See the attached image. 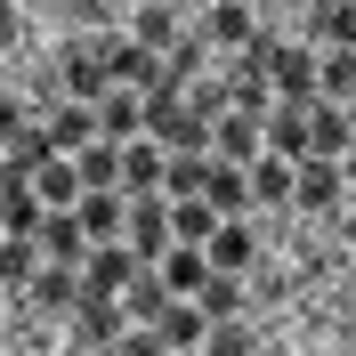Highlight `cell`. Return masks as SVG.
Returning <instances> with one entry per match:
<instances>
[{
    "label": "cell",
    "mask_w": 356,
    "mask_h": 356,
    "mask_svg": "<svg viewBox=\"0 0 356 356\" xmlns=\"http://www.w3.org/2000/svg\"><path fill=\"white\" fill-rule=\"evenodd\" d=\"M138 130H146V89H106V97H97V138L130 146Z\"/></svg>",
    "instance_id": "4fadbf2b"
},
{
    "label": "cell",
    "mask_w": 356,
    "mask_h": 356,
    "mask_svg": "<svg viewBox=\"0 0 356 356\" xmlns=\"http://www.w3.org/2000/svg\"><path fill=\"white\" fill-rule=\"evenodd\" d=\"M348 122H356V97H348Z\"/></svg>",
    "instance_id": "bcb514c9"
},
{
    "label": "cell",
    "mask_w": 356,
    "mask_h": 356,
    "mask_svg": "<svg viewBox=\"0 0 356 356\" xmlns=\"http://www.w3.org/2000/svg\"><path fill=\"white\" fill-rule=\"evenodd\" d=\"M81 291H89L81 267H57V259H49L41 275H33V300H41V308H81Z\"/></svg>",
    "instance_id": "cb8c5ba5"
},
{
    "label": "cell",
    "mask_w": 356,
    "mask_h": 356,
    "mask_svg": "<svg viewBox=\"0 0 356 356\" xmlns=\"http://www.w3.org/2000/svg\"><path fill=\"white\" fill-rule=\"evenodd\" d=\"M17 130H24V113H17V97H0V154L17 146Z\"/></svg>",
    "instance_id": "f35d334b"
},
{
    "label": "cell",
    "mask_w": 356,
    "mask_h": 356,
    "mask_svg": "<svg viewBox=\"0 0 356 356\" xmlns=\"http://www.w3.org/2000/svg\"><path fill=\"white\" fill-rule=\"evenodd\" d=\"M65 89L81 97V106H97L113 89V65H106V41H81V49H65Z\"/></svg>",
    "instance_id": "8fae6325"
},
{
    "label": "cell",
    "mask_w": 356,
    "mask_h": 356,
    "mask_svg": "<svg viewBox=\"0 0 356 356\" xmlns=\"http://www.w3.org/2000/svg\"><path fill=\"white\" fill-rule=\"evenodd\" d=\"M316 97H332V106L356 97V49H324L316 57Z\"/></svg>",
    "instance_id": "d4e9b609"
},
{
    "label": "cell",
    "mask_w": 356,
    "mask_h": 356,
    "mask_svg": "<svg viewBox=\"0 0 356 356\" xmlns=\"http://www.w3.org/2000/svg\"><path fill=\"white\" fill-rule=\"evenodd\" d=\"M81 227H89V243H122V227H130V202H122V186H81Z\"/></svg>",
    "instance_id": "52a82bcc"
},
{
    "label": "cell",
    "mask_w": 356,
    "mask_h": 356,
    "mask_svg": "<svg viewBox=\"0 0 356 356\" xmlns=\"http://www.w3.org/2000/svg\"><path fill=\"white\" fill-rule=\"evenodd\" d=\"M122 308H130V324H154V316L170 308V284H162V275H138V284L122 291Z\"/></svg>",
    "instance_id": "836d02e7"
},
{
    "label": "cell",
    "mask_w": 356,
    "mask_h": 356,
    "mask_svg": "<svg viewBox=\"0 0 356 356\" xmlns=\"http://www.w3.org/2000/svg\"><path fill=\"white\" fill-rule=\"evenodd\" d=\"M49 138H57V154H81V146H97V106H81V97H73V106L49 122Z\"/></svg>",
    "instance_id": "f1b7e54d"
},
{
    "label": "cell",
    "mask_w": 356,
    "mask_h": 356,
    "mask_svg": "<svg viewBox=\"0 0 356 356\" xmlns=\"http://www.w3.org/2000/svg\"><path fill=\"white\" fill-rule=\"evenodd\" d=\"M17 33H24V17H17V0H0V49H17Z\"/></svg>",
    "instance_id": "ab89813d"
},
{
    "label": "cell",
    "mask_w": 356,
    "mask_h": 356,
    "mask_svg": "<svg viewBox=\"0 0 356 356\" xmlns=\"http://www.w3.org/2000/svg\"><path fill=\"white\" fill-rule=\"evenodd\" d=\"M41 267H49L41 235H0V291H33Z\"/></svg>",
    "instance_id": "9a60e30c"
},
{
    "label": "cell",
    "mask_w": 356,
    "mask_h": 356,
    "mask_svg": "<svg viewBox=\"0 0 356 356\" xmlns=\"http://www.w3.org/2000/svg\"><path fill=\"white\" fill-rule=\"evenodd\" d=\"M316 41L324 49H356V0H332V8H308Z\"/></svg>",
    "instance_id": "4dcf8cb0"
},
{
    "label": "cell",
    "mask_w": 356,
    "mask_h": 356,
    "mask_svg": "<svg viewBox=\"0 0 356 356\" xmlns=\"http://www.w3.org/2000/svg\"><path fill=\"white\" fill-rule=\"evenodd\" d=\"M81 356H122V348H81Z\"/></svg>",
    "instance_id": "b9f144b4"
},
{
    "label": "cell",
    "mask_w": 356,
    "mask_h": 356,
    "mask_svg": "<svg viewBox=\"0 0 356 356\" xmlns=\"http://www.w3.org/2000/svg\"><path fill=\"white\" fill-rule=\"evenodd\" d=\"M81 275H89V291H113V300H122V291H130L138 275H146V259H138L130 243H97V251H89V267H81Z\"/></svg>",
    "instance_id": "ba28073f"
},
{
    "label": "cell",
    "mask_w": 356,
    "mask_h": 356,
    "mask_svg": "<svg viewBox=\"0 0 356 356\" xmlns=\"http://www.w3.org/2000/svg\"><path fill=\"white\" fill-rule=\"evenodd\" d=\"M130 41H146V49H170V41H178V17L146 0V8H138V24H130Z\"/></svg>",
    "instance_id": "8d00e7d4"
},
{
    "label": "cell",
    "mask_w": 356,
    "mask_h": 356,
    "mask_svg": "<svg viewBox=\"0 0 356 356\" xmlns=\"http://www.w3.org/2000/svg\"><path fill=\"white\" fill-rule=\"evenodd\" d=\"M267 154H291V162H308V106H267Z\"/></svg>",
    "instance_id": "603a6c76"
},
{
    "label": "cell",
    "mask_w": 356,
    "mask_h": 356,
    "mask_svg": "<svg viewBox=\"0 0 356 356\" xmlns=\"http://www.w3.org/2000/svg\"><path fill=\"white\" fill-rule=\"evenodd\" d=\"M202 195H211V211H219V219H243L251 170H243V162H227V154H211V186H202Z\"/></svg>",
    "instance_id": "44dd1931"
},
{
    "label": "cell",
    "mask_w": 356,
    "mask_h": 356,
    "mask_svg": "<svg viewBox=\"0 0 356 356\" xmlns=\"http://www.w3.org/2000/svg\"><path fill=\"white\" fill-rule=\"evenodd\" d=\"M308 8H332V0H308Z\"/></svg>",
    "instance_id": "7bdbcfd3"
},
{
    "label": "cell",
    "mask_w": 356,
    "mask_h": 356,
    "mask_svg": "<svg viewBox=\"0 0 356 356\" xmlns=\"http://www.w3.org/2000/svg\"><path fill=\"white\" fill-rule=\"evenodd\" d=\"M0 235H8V227H0Z\"/></svg>",
    "instance_id": "7dc6e473"
},
{
    "label": "cell",
    "mask_w": 356,
    "mask_h": 356,
    "mask_svg": "<svg viewBox=\"0 0 356 356\" xmlns=\"http://www.w3.org/2000/svg\"><path fill=\"white\" fill-rule=\"evenodd\" d=\"M227 106H235V113H267V106H275V81H267V65L251 57V49H243V65L227 73Z\"/></svg>",
    "instance_id": "7402d4cb"
},
{
    "label": "cell",
    "mask_w": 356,
    "mask_h": 356,
    "mask_svg": "<svg viewBox=\"0 0 356 356\" xmlns=\"http://www.w3.org/2000/svg\"><path fill=\"white\" fill-rule=\"evenodd\" d=\"M81 186H122V146H113V138H97V146H81Z\"/></svg>",
    "instance_id": "1f68e13d"
},
{
    "label": "cell",
    "mask_w": 356,
    "mask_h": 356,
    "mask_svg": "<svg viewBox=\"0 0 356 356\" xmlns=\"http://www.w3.org/2000/svg\"><path fill=\"white\" fill-rule=\"evenodd\" d=\"M33 186H41V202H49V211H73V202H81V162H73V154H57L49 170H33Z\"/></svg>",
    "instance_id": "484cf974"
},
{
    "label": "cell",
    "mask_w": 356,
    "mask_h": 356,
    "mask_svg": "<svg viewBox=\"0 0 356 356\" xmlns=\"http://www.w3.org/2000/svg\"><path fill=\"white\" fill-rule=\"evenodd\" d=\"M8 178H17V162H8V154H0V195H8Z\"/></svg>",
    "instance_id": "60d3db41"
},
{
    "label": "cell",
    "mask_w": 356,
    "mask_h": 356,
    "mask_svg": "<svg viewBox=\"0 0 356 356\" xmlns=\"http://www.w3.org/2000/svg\"><path fill=\"white\" fill-rule=\"evenodd\" d=\"M162 178H170V154H162L154 138H130L122 146V186L130 195H162Z\"/></svg>",
    "instance_id": "2e32d148"
},
{
    "label": "cell",
    "mask_w": 356,
    "mask_h": 356,
    "mask_svg": "<svg viewBox=\"0 0 356 356\" xmlns=\"http://www.w3.org/2000/svg\"><path fill=\"white\" fill-rule=\"evenodd\" d=\"M211 154H227V162L251 170V162L267 154V113H235V106H227L219 122H211Z\"/></svg>",
    "instance_id": "277c9868"
},
{
    "label": "cell",
    "mask_w": 356,
    "mask_h": 356,
    "mask_svg": "<svg viewBox=\"0 0 356 356\" xmlns=\"http://www.w3.org/2000/svg\"><path fill=\"white\" fill-rule=\"evenodd\" d=\"M106 65H113V89H146V97L162 89V49L146 41H106Z\"/></svg>",
    "instance_id": "8992f818"
},
{
    "label": "cell",
    "mask_w": 356,
    "mask_h": 356,
    "mask_svg": "<svg viewBox=\"0 0 356 356\" xmlns=\"http://www.w3.org/2000/svg\"><path fill=\"white\" fill-rule=\"evenodd\" d=\"M195 300H202V316H211V324H219V316H243V284H235V275H211Z\"/></svg>",
    "instance_id": "d590c367"
},
{
    "label": "cell",
    "mask_w": 356,
    "mask_h": 356,
    "mask_svg": "<svg viewBox=\"0 0 356 356\" xmlns=\"http://www.w3.org/2000/svg\"><path fill=\"white\" fill-rule=\"evenodd\" d=\"M300 202L308 211H340V162H324V154L300 162Z\"/></svg>",
    "instance_id": "4316f807"
},
{
    "label": "cell",
    "mask_w": 356,
    "mask_h": 356,
    "mask_svg": "<svg viewBox=\"0 0 356 356\" xmlns=\"http://www.w3.org/2000/svg\"><path fill=\"white\" fill-rule=\"evenodd\" d=\"M259 356H284V348H259Z\"/></svg>",
    "instance_id": "ee69618b"
},
{
    "label": "cell",
    "mask_w": 356,
    "mask_h": 356,
    "mask_svg": "<svg viewBox=\"0 0 356 356\" xmlns=\"http://www.w3.org/2000/svg\"><path fill=\"white\" fill-rule=\"evenodd\" d=\"M122 243H130L138 259H162V251L178 243V235H170V202H162V195H138V202H130V227H122Z\"/></svg>",
    "instance_id": "5b68a950"
},
{
    "label": "cell",
    "mask_w": 356,
    "mask_h": 356,
    "mask_svg": "<svg viewBox=\"0 0 356 356\" xmlns=\"http://www.w3.org/2000/svg\"><path fill=\"white\" fill-rule=\"evenodd\" d=\"M202 251H211V275H243V267L259 259V235H251L243 219H219V235H211Z\"/></svg>",
    "instance_id": "ac0fdd59"
},
{
    "label": "cell",
    "mask_w": 356,
    "mask_h": 356,
    "mask_svg": "<svg viewBox=\"0 0 356 356\" xmlns=\"http://www.w3.org/2000/svg\"><path fill=\"white\" fill-rule=\"evenodd\" d=\"M154 275L170 284V300H195V291L211 284V251H202V243H170V251L154 259Z\"/></svg>",
    "instance_id": "30bf717a"
},
{
    "label": "cell",
    "mask_w": 356,
    "mask_h": 356,
    "mask_svg": "<svg viewBox=\"0 0 356 356\" xmlns=\"http://www.w3.org/2000/svg\"><path fill=\"white\" fill-rule=\"evenodd\" d=\"M251 202H267V211L300 202V162H291V154H259V162H251Z\"/></svg>",
    "instance_id": "5bb4252c"
},
{
    "label": "cell",
    "mask_w": 356,
    "mask_h": 356,
    "mask_svg": "<svg viewBox=\"0 0 356 356\" xmlns=\"http://www.w3.org/2000/svg\"><path fill=\"white\" fill-rule=\"evenodd\" d=\"M202 41L211 49H251L259 41V24H251L243 0H211V17H202Z\"/></svg>",
    "instance_id": "ffe728a7"
},
{
    "label": "cell",
    "mask_w": 356,
    "mask_h": 356,
    "mask_svg": "<svg viewBox=\"0 0 356 356\" xmlns=\"http://www.w3.org/2000/svg\"><path fill=\"white\" fill-rule=\"evenodd\" d=\"M146 332H162V348H202V332H211V316H202V300H170V308L146 324Z\"/></svg>",
    "instance_id": "e0dca14e"
},
{
    "label": "cell",
    "mask_w": 356,
    "mask_h": 356,
    "mask_svg": "<svg viewBox=\"0 0 356 356\" xmlns=\"http://www.w3.org/2000/svg\"><path fill=\"white\" fill-rule=\"evenodd\" d=\"M8 162H17L24 178H33V170H49V162H57V138H49V122H24V130H17V146H8Z\"/></svg>",
    "instance_id": "f546056e"
},
{
    "label": "cell",
    "mask_w": 356,
    "mask_h": 356,
    "mask_svg": "<svg viewBox=\"0 0 356 356\" xmlns=\"http://www.w3.org/2000/svg\"><path fill=\"white\" fill-rule=\"evenodd\" d=\"M170 235H178V243H211V235H219V211H211V195L170 202Z\"/></svg>",
    "instance_id": "83f0119b"
},
{
    "label": "cell",
    "mask_w": 356,
    "mask_h": 356,
    "mask_svg": "<svg viewBox=\"0 0 356 356\" xmlns=\"http://www.w3.org/2000/svg\"><path fill=\"white\" fill-rule=\"evenodd\" d=\"M178 356H202V348H178Z\"/></svg>",
    "instance_id": "f6af8a7d"
},
{
    "label": "cell",
    "mask_w": 356,
    "mask_h": 356,
    "mask_svg": "<svg viewBox=\"0 0 356 356\" xmlns=\"http://www.w3.org/2000/svg\"><path fill=\"white\" fill-rule=\"evenodd\" d=\"M122 356H170V348H162V332H146V324H130V332H122Z\"/></svg>",
    "instance_id": "74e56055"
},
{
    "label": "cell",
    "mask_w": 356,
    "mask_h": 356,
    "mask_svg": "<svg viewBox=\"0 0 356 356\" xmlns=\"http://www.w3.org/2000/svg\"><path fill=\"white\" fill-rule=\"evenodd\" d=\"M251 57L267 65V81H275V97H284V106H316V49H284L275 33H259V41H251Z\"/></svg>",
    "instance_id": "7a4b0ae2"
},
{
    "label": "cell",
    "mask_w": 356,
    "mask_h": 356,
    "mask_svg": "<svg viewBox=\"0 0 356 356\" xmlns=\"http://www.w3.org/2000/svg\"><path fill=\"white\" fill-rule=\"evenodd\" d=\"M41 219H49V202H41V186H33V178H8V195H0V227H8V235H41Z\"/></svg>",
    "instance_id": "d6986e66"
},
{
    "label": "cell",
    "mask_w": 356,
    "mask_h": 356,
    "mask_svg": "<svg viewBox=\"0 0 356 356\" xmlns=\"http://www.w3.org/2000/svg\"><path fill=\"white\" fill-rule=\"evenodd\" d=\"M146 138L162 154H211V113H195V97H178V89H154L146 97Z\"/></svg>",
    "instance_id": "6da1fadb"
},
{
    "label": "cell",
    "mask_w": 356,
    "mask_h": 356,
    "mask_svg": "<svg viewBox=\"0 0 356 356\" xmlns=\"http://www.w3.org/2000/svg\"><path fill=\"white\" fill-rule=\"evenodd\" d=\"M202 356H259V340L243 332V316H219V324L202 332Z\"/></svg>",
    "instance_id": "e575fe53"
},
{
    "label": "cell",
    "mask_w": 356,
    "mask_h": 356,
    "mask_svg": "<svg viewBox=\"0 0 356 356\" xmlns=\"http://www.w3.org/2000/svg\"><path fill=\"white\" fill-rule=\"evenodd\" d=\"M41 251H49L57 267H89V251H97V243H89L81 211H49V219H41Z\"/></svg>",
    "instance_id": "7c38bea8"
},
{
    "label": "cell",
    "mask_w": 356,
    "mask_h": 356,
    "mask_svg": "<svg viewBox=\"0 0 356 356\" xmlns=\"http://www.w3.org/2000/svg\"><path fill=\"white\" fill-rule=\"evenodd\" d=\"M211 186V154H170V178H162V195L170 202H186V195H202Z\"/></svg>",
    "instance_id": "d6a6232c"
},
{
    "label": "cell",
    "mask_w": 356,
    "mask_h": 356,
    "mask_svg": "<svg viewBox=\"0 0 356 356\" xmlns=\"http://www.w3.org/2000/svg\"><path fill=\"white\" fill-rule=\"evenodd\" d=\"M348 146H356V122H348V106H332V97H316V106H308V154L340 162Z\"/></svg>",
    "instance_id": "9c48e42d"
},
{
    "label": "cell",
    "mask_w": 356,
    "mask_h": 356,
    "mask_svg": "<svg viewBox=\"0 0 356 356\" xmlns=\"http://www.w3.org/2000/svg\"><path fill=\"white\" fill-rule=\"evenodd\" d=\"M130 332V308L113 300V291H81V308H73V348H122Z\"/></svg>",
    "instance_id": "3957f363"
}]
</instances>
